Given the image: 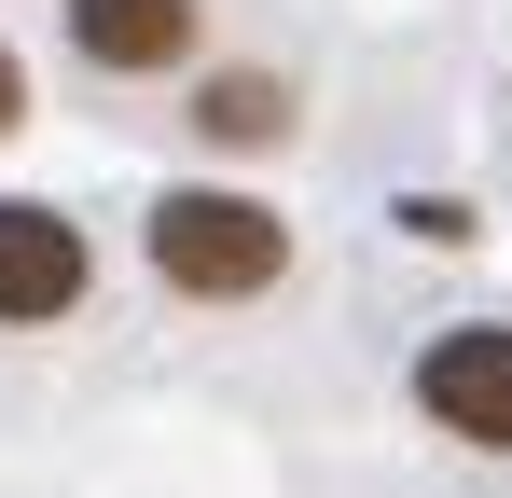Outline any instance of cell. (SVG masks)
Wrapping results in <instances>:
<instances>
[{"instance_id":"6da1fadb","label":"cell","mask_w":512,"mask_h":498,"mask_svg":"<svg viewBox=\"0 0 512 498\" xmlns=\"http://www.w3.org/2000/svg\"><path fill=\"white\" fill-rule=\"evenodd\" d=\"M277 263H291V222H277L263 194H208V180L153 194V277H167V291L250 305V291H277Z\"/></svg>"},{"instance_id":"7a4b0ae2","label":"cell","mask_w":512,"mask_h":498,"mask_svg":"<svg viewBox=\"0 0 512 498\" xmlns=\"http://www.w3.org/2000/svg\"><path fill=\"white\" fill-rule=\"evenodd\" d=\"M416 402L443 415V443L512 457V332H499V319H457V332L416 360Z\"/></svg>"},{"instance_id":"3957f363","label":"cell","mask_w":512,"mask_h":498,"mask_svg":"<svg viewBox=\"0 0 512 498\" xmlns=\"http://www.w3.org/2000/svg\"><path fill=\"white\" fill-rule=\"evenodd\" d=\"M84 305V236L56 208H0V319H70Z\"/></svg>"},{"instance_id":"277c9868","label":"cell","mask_w":512,"mask_h":498,"mask_svg":"<svg viewBox=\"0 0 512 498\" xmlns=\"http://www.w3.org/2000/svg\"><path fill=\"white\" fill-rule=\"evenodd\" d=\"M70 42L97 70H180L194 56V0H70Z\"/></svg>"},{"instance_id":"5b68a950","label":"cell","mask_w":512,"mask_h":498,"mask_svg":"<svg viewBox=\"0 0 512 498\" xmlns=\"http://www.w3.org/2000/svg\"><path fill=\"white\" fill-rule=\"evenodd\" d=\"M194 125H208V139H277V125H291V97H277L263 70H222L208 97H194Z\"/></svg>"},{"instance_id":"8992f818","label":"cell","mask_w":512,"mask_h":498,"mask_svg":"<svg viewBox=\"0 0 512 498\" xmlns=\"http://www.w3.org/2000/svg\"><path fill=\"white\" fill-rule=\"evenodd\" d=\"M14 111H28V70H14V56H0V125H14Z\"/></svg>"}]
</instances>
